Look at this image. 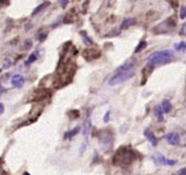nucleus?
I'll use <instances>...</instances> for the list:
<instances>
[{"mask_svg": "<svg viewBox=\"0 0 186 175\" xmlns=\"http://www.w3.org/2000/svg\"><path fill=\"white\" fill-rule=\"evenodd\" d=\"M175 59V54L170 50H163V51H157L154 52L150 57L148 58V66L150 65L151 67L156 66H163L165 63L171 62Z\"/></svg>", "mask_w": 186, "mask_h": 175, "instance_id": "obj_1", "label": "nucleus"}, {"mask_svg": "<svg viewBox=\"0 0 186 175\" xmlns=\"http://www.w3.org/2000/svg\"><path fill=\"white\" fill-rule=\"evenodd\" d=\"M134 159H135L134 152H133L132 150L127 149L126 146H124V148H121L120 150H118L117 153L115 154L113 164L119 165V166H127L129 164H132Z\"/></svg>", "mask_w": 186, "mask_h": 175, "instance_id": "obj_2", "label": "nucleus"}, {"mask_svg": "<svg viewBox=\"0 0 186 175\" xmlns=\"http://www.w3.org/2000/svg\"><path fill=\"white\" fill-rule=\"evenodd\" d=\"M135 75V69L129 70V71H125V73H118L115 74L110 79H109V84L110 85H117V84L124 83L127 79H129L131 77H133Z\"/></svg>", "mask_w": 186, "mask_h": 175, "instance_id": "obj_3", "label": "nucleus"}, {"mask_svg": "<svg viewBox=\"0 0 186 175\" xmlns=\"http://www.w3.org/2000/svg\"><path fill=\"white\" fill-rule=\"evenodd\" d=\"M173 28H175V21L172 18H169V20H165L162 23H159V26H156L155 29H154V32H156V34H165V32L172 31Z\"/></svg>", "mask_w": 186, "mask_h": 175, "instance_id": "obj_4", "label": "nucleus"}, {"mask_svg": "<svg viewBox=\"0 0 186 175\" xmlns=\"http://www.w3.org/2000/svg\"><path fill=\"white\" fill-rule=\"evenodd\" d=\"M153 160H154L155 165H157V166H162V165L173 166V165H176V164H177L176 160L167 159V158L164 157L163 154H161V153H156V154H154V156H153Z\"/></svg>", "mask_w": 186, "mask_h": 175, "instance_id": "obj_5", "label": "nucleus"}, {"mask_svg": "<svg viewBox=\"0 0 186 175\" xmlns=\"http://www.w3.org/2000/svg\"><path fill=\"white\" fill-rule=\"evenodd\" d=\"M112 143H113V136L111 135V132H103L101 137V144L106 146V150H110Z\"/></svg>", "mask_w": 186, "mask_h": 175, "instance_id": "obj_6", "label": "nucleus"}, {"mask_svg": "<svg viewBox=\"0 0 186 175\" xmlns=\"http://www.w3.org/2000/svg\"><path fill=\"white\" fill-rule=\"evenodd\" d=\"M165 140L171 145H178L180 143V137L177 132H169L168 135L165 136Z\"/></svg>", "mask_w": 186, "mask_h": 175, "instance_id": "obj_7", "label": "nucleus"}, {"mask_svg": "<svg viewBox=\"0 0 186 175\" xmlns=\"http://www.w3.org/2000/svg\"><path fill=\"white\" fill-rule=\"evenodd\" d=\"M143 134H145V136L147 137V140L150 142V144L153 145V146H156V145H157V143H159V138L156 137L155 134H154L153 131L149 130V129H146Z\"/></svg>", "mask_w": 186, "mask_h": 175, "instance_id": "obj_8", "label": "nucleus"}, {"mask_svg": "<svg viewBox=\"0 0 186 175\" xmlns=\"http://www.w3.org/2000/svg\"><path fill=\"white\" fill-rule=\"evenodd\" d=\"M12 84H13L15 88H22L23 84H24V77L22 75H14L13 79H12Z\"/></svg>", "mask_w": 186, "mask_h": 175, "instance_id": "obj_9", "label": "nucleus"}, {"mask_svg": "<svg viewBox=\"0 0 186 175\" xmlns=\"http://www.w3.org/2000/svg\"><path fill=\"white\" fill-rule=\"evenodd\" d=\"M137 22V20L134 18H126L123 20V22H121V24H120V29H127L129 26H133L134 23Z\"/></svg>", "mask_w": 186, "mask_h": 175, "instance_id": "obj_10", "label": "nucleus"}, {"mask_svg": "<svg viewBox=\"0 0 186 175\" xmlns=\"http://www.w3.org/2000/svg\"><path fill=\"white\" fill-rule=\"evenodd\" d=\"M90 130H91V121H90V116L88 115V118L86 119V121H84V126H83V135L86 138L88 137Z\"/></svg>", "mask_w": 186, "mask_h": 175, "instance_id": "obj_11", "label": "nucleus"}, {"mask_svg": "<svg viewBox=\"0 0 186 175\" xmlns=\"http://www.w3.org/2000/svg\"><path fill=\"white\" fill-rule=\"evenodd\" d=\"M161 107H162L163 113H170V112H171V109H172V105H171V103H170L169 100H163Z\"/></svg>", "mask_w": 186, "mask_h": 175, "instance_id": "obj_12", "label": "nucleus"}, {"mask_svg": "<svg viewBox=\"0 0 186 175\" xmlns=\"http://www.w3.org/2000/svg\"><path fill=\"white\" fill-rule=\"evenodd\" d=\"M79 131H80V128L79 127L74 128V129H72L71 131H67L66 134L64 135V138H65V140H71L73 136H75L76 134H79Z\"/></svg>", "mask_w": 186, "mask_h": 175, "instance_id": "obj_13", "label": "nucleus"}, {"mask_svg": "<svg viewBox=\"0 0 186 175\" xmlns=\"http://www.w3.org/2000/svg\"><path fill=\"white\" fill-rule=\"evenodd\" d=\"M155 114H156V118L159 119V121H163V111H162V107H161V106H156Z\"/></svg>", "mask_w": 186, "mask_h": 175, "instance_id": "obj_14", "label": "nucleus"}, {"mask_svg": "<svg viewBox=\"0 0 186 175\" xmlns=\"http://www.w3.org/2000/svg\"><path fill=\"white\" fill-rule=\"evenodd\" d=\"M80 34H81V36H82V39H83V42H86V44H87V45H93V44H94L93 39H90V38H89V36L87 35L84 31H81Z\"/></svg>", "mask_w": 186, "mask_h": 175, "instance_id": "obj_15", "label": "nucleus"}, {"mask_svg": "<svg viewBox=\"0 0 186 175\" xmlns=\"http://www.w3.org/2000/svg\"><path fill=\"white\" fill-rule=\"evenodd\" d=\"M175 48L177 51H186V42H180L179 44H176Z\"/></svg>", "mask_w": 186, "mask_h": 175, "instance_id": "obj_16", "label": "nucleus"}, {"mask_svg": "<svg viewBox=\"0 0 186 175\" xmlns=\"http://www.w3.org/2000/svg\"><path fill=\"white\" fill-rule=\"evenodd\" d=\"M46 6H49V2H43V4L40 5V6H38V7H37V8H36L34 12H32V15H36L37 13L42 12V10H43V8H45Z\"/></svg>", "mask_w": 186, "mask_h": 175, "instance_id": "obj_17", "label": "nucleus"}, {"mask_svg": "<svg viewBox=\"0 0 186 175\" xmlns=\"http://www.w3.org/2000/svg\"><path fill=\"white\" fill-rule=\"evenodd\" d=\"M147 46V43L145 42V40H141L140 43H139V45H137V47L135 48V53H137V52H140L141 50H143V48L146 47Z\"/></svg>", "mask_w": 186, "mask_h": 175, "instance_id": "obj_18", "label": "nucleus"}, {"mask_svg": "<svg viewBox=\"0 0 186 175\" xmlns=\"http://www.w3.org/2000/svg\"><path fill=\"white\" fill-rule=\"evenodd\" d=\"M36 59H37V55H36L35 53H34V54H31L30 57L28 58V60L26 61V65H27V66H29L30 63H32L34 61H36Z\"/></svg>", "mask_w": 186, "mask_h": 175, "instance_id": "obj_19", "label": "nucleus"}, {"mask_svg": "<svg viewBox=\"0 0 186 175\" xmlns=\"http://www.w3.org/2000/svg\"><path fill=\"white\" fill-rule=\"evenodd\" d=\"M186 18V6H182L180 7V18Z\"/></svg>", "mask_w": 186, "mask_h": 175, "instance_id": "obj_20", "label": "nucleus"}, {"mask_svg": "<svg viewBox=\"0 0 186 175\" xmlns=\"http://www.w3.org/2000/svg\"><path fill=\"white\" fill-rule=\"evenodd\" d=\"M110 114H111L110 111H108V112H106V114L104 115V122H109V118H110Z\"/></svg>", "mask_w": 186, "mask_h": 175, "instance_id": "obj_21", "label": "nucleus"}, {"mask_svg": "<svg viewBox=\"0 0 186 175\" xmlns=\"http://www.w3.org/2000/svg\"><path fill=\"white\" fill-rule=\"evenodd\" d=\"M180 34L182 35H184V36H186V22L183 24V26H182V30H180Z\"/></svg>", "mask_w": 186, "mask_h": 175, "instance_id": "obj_22", "label": "nucleus"}, {"mask_svg": "<svg viewBox=\"0 0 186 175\" xmlns=\"http://www.w3.org/2000/svg\"><path fill=\"white\" fill-rule=\"evenodd\" d=\"M46 34H40V36H38V37H40V38H38V40H40V42H43V40H45V38H46Z\"/></svg>", "mask_w": 186, "mask_h": 175, "instance_id": "obj_23", "label": "nucleus"}, {"mask_svg": "<svg viewBox=\"0 0 186 175\" xmlns=\"http://www.w3.org/2000/svg\"><path fill=\"white\" fill-rule=\"evenodd\" d=\"M86 146H87V143H83L81 149H80V154H83V151H86Z\"/></svg>", "mask_w": 186, "mask_h": 175, "instance_id": "obj_24", "label": "nucleus"}, {"mask_svg": "<svg viewBox=\"0 0 186 175\" xmlns=\"http://www.w3.org/2000/svg\"><path fill=\"white\" fill-rule=\"evenodd\" d=\"M177 175H186V168H183V169H180V171L177 173Z\"/></svg>", "mask_w": 186, "mask_h": 175, "instance_id": "obj_25", "label": "nucleus"}, {"mask_svg": "<svg viewBox=\"0 0 186 175\" xmlns=\"http://www.w3.org/2000/svg\"><path fill=\"white\" fill-rule=\"evenodd\" d=\"M4 111H5V106H4V104H1V103H0V115H1V114L4 113Z\"/></svg>", "mask_w": 186, "mask_h": 175, "instance_id": "obj_26", "label": "nucleus"}, {"mask_svg": "<svg viewBox=\"0 0 186 175\" xmlns=\"http://www.w3.org/2000/svg\"><path fill=\"white\" fill-rule=\"evenodd\" d=\"M9 63H12V62H9V61H6V63H5V66H4V68H8L9 66Z\"/></svg>", "mask_w": 186, "mask_h": 175, "instance_id": "obj_27", "label": "nucleus"}, {"mask_svg": "<svg viewBox=\"0 0 186 175\" xmlns=\"http://www.w3.org/2000/svg\"><path fill=\"white\" fill-rule=\"evenodd\" d=\"M5 89H0V96H1V93H2V91H4Z\"/></svg>", "mask_w": 186, "mask_h": 175, "instance_id": "obj_28", "label": "nucleus"}, {"mask_svg": "<svg viewBox=\"0 0 186 175\" xmlns=\"http://www.w3.org/2000/svg\"><path fill=\"white\" fill-rule=\"evenodd\" d=\"M23 175H29V174H28V173H24V174H23Z\"/></svg>", "mask_w": 186, "mask_h": 175, "instance_id": "obj_29", "label": "nucleus"}]
</instances>
